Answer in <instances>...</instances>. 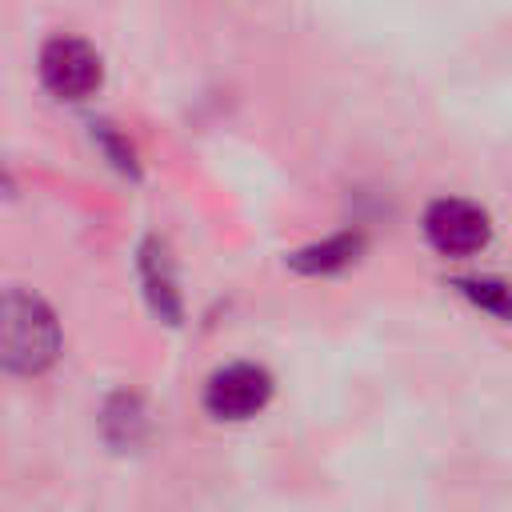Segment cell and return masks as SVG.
Returning <instances> with one entry per match:
<instances>
[{
	"label": "cell",
	"mask_w": 512,
	"mask_h": 512,
	"mask_svg": "<svg viewBox=\"0 0 512 512\" xmlns=\"http://www.w3.org/2000/svg\"><path fill=\"white\" fill-rule=\"evenodd\" d=\"M104 424H108V428H112V424L128 428V444H136V440L144 436V428H148V412H144V404H140L136 396L120 392V396L108 404V412H104Z\"/></svg>",
	"instance_id": "ba28073f"
},
{
	"label": "cell",
	"mask_w": 512,
	"mask_h": 512,
	"mask_svg": "<svg viewBox=\"0 0 512 512\" xmlns=\"http://www.w3.org/2000/svg\"><path fill=\"white\" fill-rule=\"evenodd\" d=\"M424 240L444 260H468L488 248L492 240V216L464 196H436L424 208Z\"/></svg>",
	"instance_id": "7a4b0ae2"
},
{
	"label": "cell",
	"mask_w": 512,
	"mask_h": 512,
	"mask_svg": "<svg viewBox=\"0 0 512 512\" xmlns=\"http://www.w3.org/2000/svg\"><path fill=\"white\" fill-rule=\"evenodd\" d=\"M452 288L468 304H476V308H484L500 320H512V284L492 280V276H460V280H452Z\"/></svg>",
	"instance_id": "52a82bcc"
},
{
	"label": "cell",
	"mask_w": 512,
	"mask_h": 512,
	"mask_svg": "<svg viewBox=\"0 0 512 512\" xmlns=\"http://www.w3.org/2000/svg\"><path fill=\"white\" fill-rule=\"evenodd\" d=\"M60 352V324L56 312L32 292H4L0 296V364L36 376Z\"/></svg>",
	"instance_id": "6da1fadb"
},
{
	"label": "cell",
	"mask_w": 512,
	"mask_h": 512,
	"mask_svg": "<svg viewBox=\"0 0 512 512\" xmlns=\"http://www.w3.org/2000/svg\"><path fill=\"white\" fill-rule=\"evenodd\" d=\"M140 272H144L152 308H156L168 324H176V320H180V292H176V280H172L168 252H164L160 244H144V252H140Z\"/></svg>",
	"instance_id": "8992f818"
},
{
	"label": "cell",
	"mask_w": 512,
	"mask_h": 512,
	"mask_svg": "<svg viewBox=\"0 0 512 512\" xmlns=\"http://www.w3.org/2000/svg\"><path fill=\"white\" fill-rule=\"evenodd\" d=\"M364 248H368L364 232L344 228V232H332V236H324V240H316V244L296 248V252L288 256V264H292L296 272H304V276H332V272L352 268V264L364 256Z\"/></svg>",
	"instance_id": "5b68a950"
},
{
	"label": "cell",
	"mask_w": 512,
	"mask_h": 512,
	"mask_svg": "<svg viewBox=\"0 0 512 512\" xmlns=\"http://www.w3.org/2000/svg\"><path fill=\"white\" fill-rule=\"evenodd\" d=\"M100 52L80 36H52L40 48V80L60 100H84L100 88Z\"/></svg>",
	"instance_id": "277c9868"
},
{
	"label": "cell",
	"mask_w": 512,
	"mask_h": 512,
	"mask_svg": "<svg viewBox=\"0 0 512 512\" xmlns=\"http://www.w3.org/2000/svg\"><path fill=\"white\" fill-rule=\"evenodd\" d=\"M276 392V380L264 364L256 360H232L224 368H216L204 384V412L212 420H224V424H240V420H252L268 408Z\"/></svg>",
	"instance_id": "3957f363"
}]
</instances>
